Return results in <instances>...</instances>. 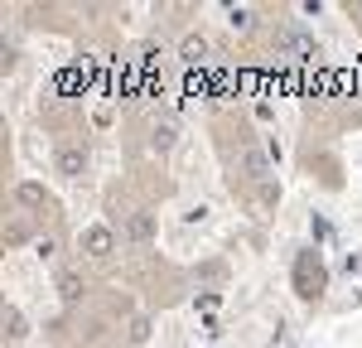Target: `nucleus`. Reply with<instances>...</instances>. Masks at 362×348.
Wrapping results in <instances>:
<instances>
[{"mask_svg":"<svg viewBox=\"0 0 362 348\" xmlns=\"http://www.w3.org/2000/svg\"><path fill=\"white\" fill-rule=\"evenodd\" d=\"M83 252H87V257H92V261L112 257V252H116V232L107 228V223H92V228L83 232Z\"/></svg>","mask_w":362,"mask_h":348,"instance_id":"1","label":"nucleus"},{"mask_svg":"<svg viewBox=\"0 0 362 348\" xmlns=\"http://www.w3.org/2000/svg\"><path fill=\"white\" fill-rule=\"evenodd\" d=\"M83 170H87V145H58V174L78 179Z\"/></svg>","mask_w":362,"mask_h":348,"instance_id":"2","label":"nucleus"},{"mask_svg":"<svg viewBox=\"0 0 362 348\" xmlns=\"http://www.w3.org/2000/svg\"><path fill=\"white\" fill-rule=\"evenodd\" d=\"M126 237H131V242H150V237H155V218H150V213H131Z\"/></svg>","mask_w":362,"mask_h":348,"instance_id":"3","label":"nucleus"},{"mask_svg":"<svg viewBox=\"0 0 362 348\" xmlns=\"http://www.w3.org/2000/svg\"><path fill=\"white\" fill-rule=\"evenodd\" d=\"M58 295H63V300H68V305H73V300H78V295H83V281H78V276H73V271H63V276H58Z\"/></svg>","mask_w":362,"mask_h":348,"instance_id":"4","label":"nucleus"},{"mask_svg":"<svg viewBox=\"0 0 362 348\" xmlns=\"http://www.w3.org/2000/svg\"><path fill=\"white\" fill-rule=\"evenodd\" d=\"M247 174H251V179H266V174H271V165H266V155H261L256 145L247 150Z\"/></svg>","mask_w":362,"mask_h":348,"instance_id":"5","label":"nucleus"},{"mask_svg":"<svg viewBox=\"0 0 362 348\" xmlns=\"http://www.w3.org/2000/svg\"><path fill=\"white\" fill-rule=\"evenodd\" d=\"M184 58H189V63H203V58H208V39H203V34L184 39Z\"/></svg>","mask_w":362,"mask_h":348,"instance_id":"6","label":"nucleus"},{"mask_svg":"<svg viewBox=\"0 0 362 348\" xmlns=\"http://www.w3.org/2000/svg\"><path fill=\"white\" fill-rule=\"evenodd\" d=\"M5 334H10V339H25V315H20L15 305L5 310Z\"/></svg>","mask_w":362,"mask_h":348,"instance_id":"7","label":"nucleus"},{"mask_svg":"<svg viewBox=\"0 0 362 348\" xmlns=\"http://www.w3.org/2000/svg\"><path fill=\"white\" fill-rule=\"evenodd\" d=\"M20 203H34V208H39V203H49V194H44L39 184H20Z\"/></svg>","mask_w":362,"mask_h":348,"instance_id":"8","label":"nucleus"},{"mask_svg":"<svg viewBox=\"0 0 362 348\" xmlns=\"http://www.w3.org/2000/svg\"><path fill=\"white\" fill-rule=\"evenodd\" d=\"M169 141H174V126H155V136H150V145H155V150H169Z\"/></svg>","mask_w":362,"mask_h":348,"instance_id":"9","label":"nucleus"}]
</instances>
